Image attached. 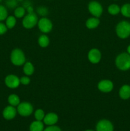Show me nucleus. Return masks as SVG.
Instances as JSON below:
<instances>
[{
  "label": "nucleus",
  "instance_id": "7c9ffc66",
  "mask_svg": "<svg viewBox=\"0 0 130 131\" xmlns=\"http://www.w3.org/2000/svg\"><path fill=\"white\" fill-rule=\"evenodd\" d=\"M25 10L28 12V14H31V13H34V8H33V6L32 5H30L28 7H27L25 8Z\"/></svg>",
  "mask_w": 130,
  "mask_h": 131
},
{
  "label": "nucleus",
  "instance_id": "c9c22d12",
  "mask_svg": "<svg viewBox=\"0 0 130 131\" xmlns=\"http://www.w3.org/2000/svg\"><path fill=\"white\" fill-rule=\"evenodd\" d=\"M1 1H2V0H0V3H1Z\"/></svg>",
  "mask_w": 130,
  "mask_h": 131
},
{
  "label": "nucleus",
  "instance_id": "1a4fd4ad",
  "mask_svg": "<svg viewBox=\"0 0 130 131\" xmlns=\"http://www.w3.org/2000/svg\"><path fill=\"white\" fill-rule=\"evenodd\" d=\"M113 130L114 127L113 124L107 119L99 120L96 125V131H113Z\"/></svg>",
  "mask_w": 130,
  "mask_h": 131
},
{
  "label": "nucleus",
  "instance_id": "4468645a",
  "mask_svg": "<svg viewBox=\"0 0 130 131\" xmlns=\"http://www.w3.org/2000/svg\"><path fill=\"white\" fill-rule=\"evenodd\" d=\"M119 97L123 100H127L130 98V86L124 84L121 87L119 92Z\"/></svg>",
  "mask_w": 130,
  "mask_h": 131
},
{
  "label": "nucleus",
  "instance_id": "f257e3e1",
  "mask_svg": "<svg viewBox=\"0 0 130 131\" xmlns=\"http://www.w3.org/2000/svg\"><path fill=\"white\" fill-rule=\"evenodd\" d=\"M115 63L117 69L126 71L130 69V54L127 52H122L116 57Z\"/></svg>",
  "mask_w": 130,
  "mask_h": 131
},
{
  "label": "nucleus",
  "instance_id": "f704fd0d",
  "mask_svg": "<svg viewBox=\"0 0 130 131\" xmlns=\"http://www.w3.org/2000/svg\"><path fill=\"white\" fill-rule=\"evenodd\" d=\"M17 1H18V2H19H19H22V1H24V0H17Z\"/></svg>",
  "mask_w": 130,
  "mask_h": 131
},
{
  "label": "nucleus",
  "instance_id": "c756f323",
  "mask_svg": "<svg viewBox=\"0 0 130 131\" xmlns=\"http://www.w3.org/2000/svg\"><path fill=\"white\" fill-rule=\"evenodd\" d=\"M8 30V28L6 27V24L0 22V35H4Z\"/></svg>",
  "mask_w": 130,
  "mask_h": 131
},
{
  "label": "nucleus",
  "instance_id": "39448f33",
  "mask_svg": "<svg viewBox=\"0 0 130 131\" xmlns=\"http://www.w3.org/2000/svg\"><path fill=\"white\" fill-rule=\"evenodd\" d=\"M17 107V113L23 117L29 116L33 113L34 110L33 105L28 102H20Z\"/></svg>",
  "mask_w": 130,
  "mask_h": 131
},
{
  "label": "nucleus",
  "instance_id": "393cba45",
  "mask_svg": "<svg viewBox=\"0 0 130 131\" xmlns=\"http://www.w3.org/2000/svg\"><path fill=\"white\" fill-rule=\"evenodd\" d=\"M8 17L7 9L3 5H0V21L6 20Z\"/></svg>",
  "mask_w": 130,
  "mask_h": 131
},
{
  "label": "nucleus",
  "instance_id": "cd10ccee",
  "mask_svg": "<svg viewBox=\"0 0 130 131\" xmlns=\"http://www.w3.org/2000/svg\"><path fill=\"white\" fill-rule=\"evenodd\" d=\"M20 84H23V85H28L30 83L31 79L29 76L26 75V76H23L20 78Z\"/></svg>",
  "mask_w": 130,
  "mask_h": 131
},
{
  "label": "nucleus",
  "instance_id": "7ed1b4c3",
  "mask_svg": "<svg viewBox=\"0 0 130 131\" xmlns=\"http://www.w3.org/2000/svg\"><path fill=\"white\" fill-rule=\"evenodd\" d=\"M115 32L117 35L122 39H125L130 36V23L122 20L116 26Z\"/></svg>",
  "mask_w": 130,
  "mask_h": 131
},
{
  "label": "nucleus",
  "instance_id": "9d476101",
  "mask_svg": "<svg viewBox=\"0 0 130 131\" xmlns=\"http://www.w3.org/2000/svg\"><path fill=\"white\" fill-rule=\"evenodd\" d=\"M98 89L103 93H109L113 89V83L109 79H103L98 83Z\"/></svg>",
  "mask_w": 130,
  "mask_h": 131
},
{
  "label": "nucleus",
  "instance_id": "a211bd4d",
  "mask_svg": "<svg viewBox=\"0 0 130 131\" xmlns=\"http://www.w3.org/2000/svg\"><path fill=\"white\" fill-rule=\"evenodd\" d=\"M38 45L42 48H45L48 47L50 43V39L46 35H42L39 37L38 39Z\"/></svg>",
  "mask_w": 130,
  "mask_h": 131
},
{
  "label": "nucleus",
  "instance_id": "b1692460",
  "mask_svg": "<svg viewBox=\"0 0 130 131\" xmlns=\"http://www.w3.org/2000/svg\"><path fill=\"white\" fill-rule=\"evenodd\" d=\"M45 116V113L42 109H37L34 111V118H35L36 120L43 121Z\"/></svg>",
  "mask_w": 130,
  "mask_h": 131
},
{
  "label": "nucleus",
  "instance_id": "4be33fe9",
  "mask_svg": "<svg viewBox=\"0 0 130 131\" xmlns=\"http://www.w3.org/2000/svg\"><path fill=\"white\" fill-rule=\"evenodd\" d=\"M25 8L23 6H18L14 10V16L16 18H22L25 16Z\"/></svg>",
  "mask_w": 130,
  "mask_h": 131
},
{
  "label": "nucleus",
  "instance_id": "20e7f679",
  "mask_svg": "<svg viewBox=\"0 0 130 131\" xmlns=\"http://www.w3.org/2000/svg\"><path fill=\"white\" fill-rule=\"evenodd\" d=\"M38 22V18L36 14L34 13H31L25 15L23 17L22 24L25 29H32L36 25H37Z\"/></svg>",
  "mask_w": 130,
  "mask_h": 131
},
{
  "label": "nucleus",
  "instance_id": "2eb2a0df",
  "mask_svg": "<svg viewBox=\"0 0 130 131\" xmlns=\"http://www.w3.org/2000/svg\"><path fill=\"white\" fill-rule=\"evenodd\" d=\"M99 24H100V20L99 18L95 17L89 18L85 22V26L89 29H96L98 28Z\"/></svg>",
  "mask_w": 130,
  "mask_h": 131
},
{
  "label": "nucleus",
  "instance_id": "72a5a7b5",
  "mask_svg": "<svg viewBox=\"0 0 130 131\" xmlns=\"http://www.w3.org/2000/svg\"><path fill=\"white\" fill-rule=\"evenodd\" d=\"M85 131H94V130H92V129H87V130H85Z\"/></svg>",
  "mask_w": 130,
  "mask_h": 131
},
{
  "label": "nucleus",
  "instance_id": "423d86ee",
  "mask_svg": "<svg viewBox=\"0 0 130 131\" xmlns=\"http://www.w3.org/2000/svg\"><path fill=\"white\" fill-rule=\"evenodd\" d=\"M88 10L93 17L99 18L101 16L103 12V8L101 3L98 1H92L88 5Z\"/></svg>",
  "mask_w": 130,
  "mask_h": 131
},
{
  "label": "nucleus",
  "instance_id": "6ab92c4d",
  "mask_svg": "<svg viewBox=\"0 0 130 131\" xmlns=\"http://www.w3.org/2000/svg\"><path fill=\"white\" fill-rule=\"evenodd\" d=\"M8 102L9 104L15 107V106H17L20 103V100L17 95L13 93V94L10 95L8 96Z\"/></svg>",
  "mask_w": 130,
  "mask_h": 131
},
{
  "label": "nucleus",
  "instance_id": "473e14b6",
  "mask_svg": "<svg viewBox=\"0 0 130 131\" xmlns=\"http://www.w3.org/2000/svg\"><path fill=\"white\" fill-rule=\"evenodd\" d=\"M127 52L129 54H130V45L128 46V47H127Z\"/></svg>",
  "mask_w": 130,
  "mask_h": 131
},
{
  "label": "nucleus",
  "instance_id": "f03ea898",
  "mask_svg": "<svg viewBox=\"0 0 130 131\" xmlns=\"http://www.w3.org/2000/svg\"><path fill=\"white\" fill-rule=\"evenodd\" d=\"M10 60L13 65L15 66H22L25 63V54L20 49H14L10 54Z\"/></svg>",
  "mask_w": 130,
  "mask_h": 131
},
{
  "label": "nucleus",
  "instance_id": "aec40b11",
  "mask_svg": "<svg viewBox=\"0 0 130 131\" xmlns=\"http://www.w3.org/2000/svg\"><path fill=\"white\" fill-rule=\"evenodd\" d=\"M17 23V19L15 16L13 15H10L8 16L7 18L6 19V27L8 29H12L15 26Z\"/></svg>",
  "mask_w": 130,
  "mask_h": 131
},
{
  "label": "nucleus",
  "instance_id": "5701e85b",
  "mask_svg": "<svg viewBox=\"0 0 130 131\" xmlns=\"http://www.w3.org/2000/svg\"><path fill=\"white\" fill-rule=\"evenodd\" d=\"M121 13L126 17H130V3H126L121 8Z\"/></svg>",
  "mask_w": 130,
  "mask_h": 131
},
{
  "label": "nucleus",
  "instance_id": "a878e982",
  "mask_svg": "<svg viewBox=\"0 0 130 131\" xmlns=\"http://www.w3.org/2000/svg\"><path fill=\"white\" fill-rule=\"evenodd\" d=\"M37 14H39L42 17H45L48 15V10L46 6H39L36 9Z\"/></svg>",
  "mask_w": 130,
  "mask_h": 131
},
{
  "label": "nucleus",
  "instance_id": "6e6552de",
  "mask_svg": "<svg viewBox=\"0 0 130 131\" xmlns=\"http://www.w3.org/2000/svg\"><path fill=\"white\" fill-rule=\"evenodd\" d=\"M5 83L6 86L11 89H15L20 86V79L14 74H9L5 78Z\"/></svg>",
  "mask_w": 130,
  "mask_h": 131
},
{
  "label": "nucleus",
  "instance_id": "dca6fc26",
  "mask_svg": "<svg viewBox=\"0 0 130 131\" xmlns=\"http://www.w3.org/2000/svg\"><path fill=\"white\" fill-rule=\"evenodd\" d=\"M44 123L42 121L35 120L33 121L29 125V131H43Z\"/></svg>",
  "mask_w": 130,
  "mask_h": 131
},
{
  "label": "nucleus",
  "instance_id": "c85d7f7f",
  "mask_svg": "<svg viewBox=\"0 0 130 131\" xmlns=\"http://www.w3.org/2000/svg\"><path fill=\"white\" fill-rule=\"evenodd\" d=\"M43 131H62L61 128L57 125H50L47 127L45 128Z\"/></svg>",
  "mask_w": 130,
  "mask_h": 131
},
{
  "label": "nucleus",
  "instance_id": "ddd939ff",
  "mask_svg": "<svg viewBox=\"0 0 130 131\" xmlns=\"http://www.w3.org/2000/svg\"><path fill=\"white\" fill-rule=\"evenodd\" d=\"M59 120V116L55 113H48L46 114L43 120V122L44 124L50 126V125H54L57 123Z\"/></svg>",
  "mask_w": 130,
  "mask_h": 131
},
{
  "label": "nucleus",
  "instance_id": "e433bc0d",
  "mask_svg": "<svg viewBox=\"0 0 130 131\" xmlns=\"http://www.w3.org/2000/svg\"><path fill=\"white\" fill-rule=\"evenodd\" d=\"M114 1H117V0H114Z\"/></svg>",
  "mask_w": 130,
  "mask_h": 131
},
{
  "label": "nucleus",
  "instance_id": "9b49d317",
  "mask_svg": "<svg viewBox=\"0 0 130 131\" xmlns=\"http://www.w3.org/2000/svg\"><path fill=\"white\" fill-rule=\"evenodd\" d=\"M87 58L91 63L97 64L101 61V52L98 49L93 48L88 52Z\"/></svg>",
  "mask_w": 130,
  "mask_h": 131
},
{
  "label": "nucleus",
  "instance_id": "412c9836",
  "mask_svg": "<svg viewBox=\"0 0 130 131\" xmlns=\"http://www.w3.org/2000/svg\"><path fill=\"white\" fill-rule=\"evenodd\" d=\"M108 12L112 15H116L121 12V8L116 4H112L108 6Z\"/></svg>",
  "mask_w": 130,
  "mask_h": 131
},
{
  "label": "nucleus",
  "instance_id": "f8f14e48",
  "mask_svg": "<svg viewBox=\"0 0 130 131\" xmlns=\"http://www.w3.org/2000/svg\"><path fill=\"white\" fill-rule=\"evenodd\" d=\"M17 113V109L14 106L10 105V106H6L3 110V116L4 118L6 120H11L16 116Z\"/></svg>",
  "mask_w": 130,
  "mask_h": 131
},
{
  "label": "nucleus",
  "instance_id": "f3484780",
  "mask_svg": "<svg viewBox=\"0 0 130 131\" xmlns=\"http://www.w3.org/2000/svg\"><path fill=\"white\" fill-rule=\"evenodd\" d=\"M23 72L25 75L30 76L34 72V67L33 64L30 61H27L23 65Z\"/></svg>",
  "mask_w": 130,
  "mask_h": 131
},
{
  "label": "nucleus",
  "instance_id": "0eeeda50",
  "mask_svg": "<svg viewBox=\"0 0 130 131\" xmlns=\"http://www.w3.org/2000/svg\"><path fill=\"white\" fill-rule=\"evenodd\" d=\"M37 25L40 31L44 34L50 32L53 28V24L52 21L45 17H43L40 19L38 20Z\"/></svg>",
  "mask_w": 130,
  "mask_h": 131
},
{
  "label": "nucleus",
  "instance_id": "bb28decb",
  "mask_svg": "<svg viewBox=\"0 0 130 131\" xmlns=\"http://www.w3.org/2000/svg\"><path fill=\"white\" fill-rule=\"evenodd\" d=\"M18 3L17 0H6V5L10 8H14Z\"/></svg>",
  "mask_w": 130,
  "mask_h": 131
},
{
  "label": "nucleus",
  "instance_id": "2f4dec72",
  "mask_svg": "<svg viewBox=\"0 0 130 131\" xmlns=\"http://www.w3.org/2000/svg\"><path fill=\"white\" fill-rule=\"evenodd\" d=\"M30 5H32V4L31 3L30 1L29 0H26V1H24L23 3V7H24L25 8H26L27 7H28Z\"/></svg>",
  "mask_w": 130,
  "mask_h": 131
}]
</instances>
